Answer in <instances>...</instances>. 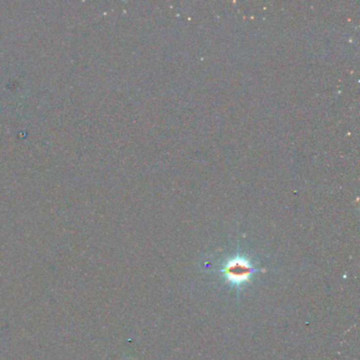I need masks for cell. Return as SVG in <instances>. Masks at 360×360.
I'll list each match as a JSON object with an SVG mask.
<instances>
[{
  "mask_svg": "<svg viewBox=\"0 0 360 360\" xmlns=\"http://www.w3.org/2000/svg\"><path fill=\"white\" fill-rule=\"evenodd\" d=\"M255 271L256 269L252 263L243 257H236L228 260L222 268V273L226 279L232 284L237 285L247 282Z\"/></svg>",
  "mask_w": 360,
  "mask_h": 360,
  "instance_id": "6da1fadb",
  "label": "cell"
}]
</instances>
